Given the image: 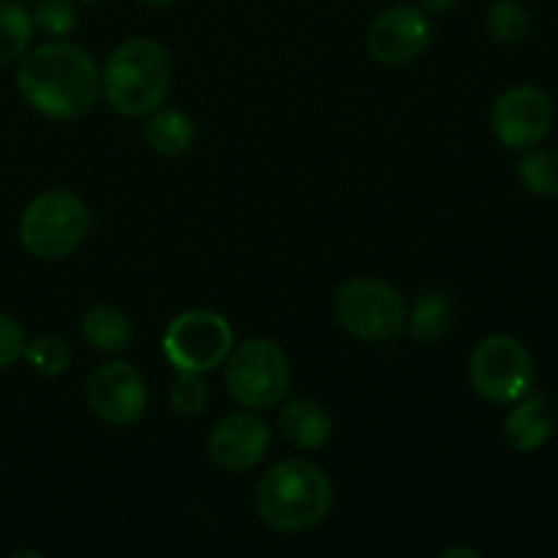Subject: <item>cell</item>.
Returning <instances> with one entry per match:
<instances>
[{
	"instance_id": "obj_26",
	"label": "cell",
	"mask_w": 558,
	"mask_h": 558,
	"mask_svg": "<svg viewBox=\"0 0 558 558\" xmlns=\"http://www.w3.org/2000/svg\"><path fill=\"white\" fill-rule=\"evenodd\" d=\"M445 558H450V556H469V558H474L477 556V550H461V548H452V550H445V554H441Z\"/></svg>"
},
{
	"instance_id": "obj_9",
	"label": "cell",
	"mask_w": 558,
	"mask_h": 558,
	"mask_svg": "<svg viewBox=\"0 0 558 558\" xmlns=\"http://www.w3.org/2000/svg\"><path fill=\"white\" fill-rule=\"evenodd\" d=\"M554 101L534 85H518L501 93L490 109V129L510 150H532L554 129Z\"/></svg>"
},
{
	"instance_id": "obj_6",
	"label": "cell",
	"mask_w": 558,
	"mask_h": 558,
	"mask_svg": "<svg viewBox=\"0 0 558 558\" xmlns=\"http://www.w3.org/2000/svg\"><path fill=\"white\" fill-rule=\"evenodd\" d=\"M292 368L289 357L270 338L240 341L227 357V390L243 409L267 412L287 398Z\"/></svg>"
},
{
	"instance_id": "obj_22",
	"label": "cell",
	"mask_w": 558,
	"mask_h": 558,
	"mask_svg": "<svg viewBox=\"0 0 558 558\" xmlns=\"http://www.w3.org/2000/svg\"><path fill=\"white\" fill-rule=\"evenodd\" d=\"M207 401H210V387L202 379V374L180 371L172 390H169V403H172L174 412L183 414V417H196V414L205 412Z\"/></svg>"
},
{
	"instance_id": "obj_28",
	"label": "cell",
	"mask_w": 558,
	"mask_h": 558,
	"mask_svg": "<svg viewBox=\"0 0 558 558\" xmlns=\"http://www.w3.org/2000/svg\"><path fill=\"white\" fill-rule=\"evenodd\" d=\"M76 3H85V5H93V3H98V0H76Z\"/></svg>"
},
{
	"instance_id": "obj_16",
	"label": "cell",
	"mask_w": 558,
	"mask_h": 558,
	"mask_svg": "<svg viewBox=\"0 0 558 558\" xmlns=\"http://www.w3.org/2000/svg\"><path fill=\"white\" fill-rule=\"evenodd\" d=\"M82 336L96 352L120 354L131 347V322L112 303H96L82 316Z\"/></svg>"
},
{
	"instance_id": "obj_12",
	"label": "cell",
	"mask_w": 558,
	"mask_h": 558,
	"mask_svg": "<svg viewBox=\"0 0 558 558\" xmlns=\"http://www.w3.org/2000/svg\"><path fill=\"white\" fill-rule=\"evenodd\" d=\"M270 450V425L254 409L221 417L207 439L210 461L223 472H248Z\"/></svg>"
},
{
	"instance_id": "obj_14",
	"label": "cell",
	"mask_w": 558,
	"mask_h": 558,
	"mask_svg": "<svg viewBox=\"0 0 558 558\" xmlns=\"http://www.w3.org/2000/svg\"><path fill=\"white\" fill-rule=\"evenodd\" d=\"M554 412L543 396H523L505 420V439L515 452H537L554 434Z\"/></svg>"
},
{
	"instance_id": "obj_11",
	"label": "cell",
	"mask_w": 558,
	"mask_h": 558,
	"mask_svg": "<svg viewBox=\"0 0 558 558\" xmlns=\"http://www.w3.org/2000/svg\"><path fill=\"white\" fill-rule=\"evenodd\" d=\"M430 22L423 9L414 5H390L368 27L371 58L387 69H401L414 63L430 44Z\"/></svg>"
},
{
	"instance_id": "obj_23",
	"label": "cell",
	"mask_w": 558,
	"mask_h": 558,
	"mask_svg": "<svg viewBox=\"0 0 558 558\" xmlns=\"http://www.w3.org/2000/svg\"><path fill=\"white\" fill-rule=\"evenodd\" d=\"M31 20L33 31L49 38H63L76 27V5L71 0H41L31 11Z\"/></svg>"
},
{
	"instance_id": "obj_13",
	"label": "cell",
	"mask_w": 558,
	"mask_h": 558,
	"mask_svg": "<svg viewBox=\"0 0 558 558\" xmlns=\"http://www.w3.org/2000/svg\"><path fill=\"white\" fill-rule=\"evenodd\" d=\"M278 430L298 450H322L336 434V423L314 398H292L278 412Z\"/></svg>"
},
{
	"instance_id": "obj_24",
	"label": "cell",
	"mask_w": 558,
	"mask_h": 558,
	"mask_svg": "<svg viewBox=\"0 0 558 558\" xmlns=\"http://www.w3.org/2000/svg\"><path fill=\"white\" fill-rule=\"evenodd\" d=\"M25 343L27 338L25 330L20 327V322L0 311V371L11 368L16 360H22Z\"/></svg>"
},
{
	"instance_id": "obj_25",
	"label": "cell",
	"mask_w": 558,
	"mask_h": 558,
	"mask_svg": "<svg viewBox=\"0 0 558 558\" xmlns=\"http://www.w3.org/2000/svg\"><path fill=\"white\" fill-rule=\"evenodd\" d=\"M456 3L458 0H420V5H423L425 11H430V14H445V11H450Z\"/></svg>"
},
{
	"instance_id": "obj_29",
	"label": "cell",
	"mask_w": 558,
	"mask_h": 558,
	"mask_svg": "<svg viewBox=\"0 0 558 558\" xmlns=\"http://www.w3.org/2000/svg\"><path fill=\"white\" fill-rule=\"evenodd\" d=\"M20 3H27V0H20Z\"/></svg>"
},
{
	"instance_id": "obj_20",
	"label": "cell",
	"mask_w": 558,
	"mask_h": 558,
	"mask_svg": "<svg viewBox=\"0 0 558 558\" xmlns=\"http://www.w3.org/2000/svg\"><path fill=\"white\" fill-rule=\"evenodd\" d=\"M518 178L529 194L558 196V153L554 150H526L518 163Z\"/></svg>"
},
{
	"instance_id": "obj_18",
	"label": "cell",
	"mask_w": 558,
	"mask_h": 558,
	"mask_svg": "<svg viewBox=\"0 0 558 558\" xmlns=\"http://www.w3.org/2000/svg\"><path fill=\"white\" fill-rule=\"evenodd\" d=\"M33 20L20 0H0V65L16 63L31 49Z\"/></svg>"
},
{
	"instance_id": "obj_21",
	"label": "cell",
	"mask_w": 558,
	"mask_h": 558,
	"mask_svg": "<svg viewBox=\"0 0 558 558\" xmlns=\"http://www.w3.org/2000/svg\"><path fill=\"white\" fill-rule=\"evenodd\" d=\"M485 25L494 41L499 44H521L532 31V16L515 0H496L488 9Z\"/></svg>"
},
{
	"instance_id": "obj_8",
	"label": "cell",
	"mask_w": 558,
	"mask_h": 558,
	"mask_svg": "<svg viewBox=\"0 0 558 558\" xmlns=\"http://www.w3.org/2000/svg\"><path fill=\"white\" fill-rule=\"evenodd\" d=\"M163 354L178 371L207 374L227 363L234 349V330L229 319L210 308H191L174 316L163 332Z\"/></svg>"
},
{
	"instance_id": "obj_1",
	"label": "cell",
	"mask_w": 558,
	"mask_h": 558,
	"mask_svg": "<svg viewBox=\"0 0 558 558\" xmlns=\"http://www.w3.org/2000/svg\"><path fill=\"white\" fill-rule=\"evenodd\" d=\"M16 90L44 118L74 120L101 96V69L85 47L54 38L22 54Z\"/></svg>"
},
{
	"instance_id": "obj_15",
	"label": "cell",
	"mask_w": 558,
	"mask_h": 558,
	"mask_svg": "<svg viewBox=\"0 0 558 558\" xmlns=\"http://www.w3.org/2000/svg\"><path fill=\"white\" fill-rule=\"evenodd\" d=\"M196 129L191 114H185L178 107H158L147 114L145 123V142L153 153L167 158H180L194 147Z\"/></svg>"
},
{
	"instance_id": "obj_3",
	"label": "cell",
	"mask_w": 558,
	"mask_h": 558,
	"mask_svg": "<svg viewBox=\"0 0 558 558\" xmlns=\"http://www.w3.org/2000/svg\"><path fill=\"white\" fill-rule=\"evenodd\" d=\"M172 54L156 38H129L107 58L101 93L123 118H147L172 90Z\"/></svg>"
},
{
	"instance_id": "obj_27",
	"label": "cell",
	"mask_w": 558,
	"mask_h": 558,
	"mask_svg": "<svg viewBox=\"0 0 558 558\" xmlns=\"http://www.w3.org/2000/svg\"><path fill=\"white\" fill-rule=\"evenodd\" d=\"M140 3H145V5H172V3H178V0H140Z\"/></svg>"
},
{
	"instance_id": "obj_19",
	"label": "cell",
	"mask_w": 558,
	"mask_h": 558,
	"mask_svg": "<svg viewBox=\"0 0 558 558\" xmlns=\"http://www.w3.org/2000/svg\"><path fill=\"white\" fill-rule=\"evenodd\" d=\"M22 360L31 365V371H36L38 376H60L69 371L71 365V347L60 336H52V332H44V336L31 338L25 343V352H22Z\"/></svg>"
},
{
	"instance_id": "obj_17",
	"label": "cell",
	"mask_w": 558,
	"mask_h": 558,
	"mask_svg": "<svg viewBox=\"0 0 558 558\" xmlns=\"http://www.w3.org/2000/svg\"><path fill=\"white\" fill-rule=\"evenodd\" d=\"M456 305L447 292H425L407 314L409 336L417 343H439L452 327Z\"/></svg>"
},
{
	"instance_id": "obj_10",
	"label": "cell",
	"mask_w": 558,
	"mask_h": 558,
	"mask_svg": "<svg viewBox=\"0 0 558 558\" xmlns=\"http://www.w3.org/2000/svg\"><path fill=\"white\" fill-rule=\"evenodd\" d=\"M87 407L101 423L129 428L145 417L147 385L140 371L125 360L104 363L87 376Z\"/></svg>"
},
{
	"instance_id": "obj_4",
	"label": "cell",
	"mask_w": 558,
	"mask_h": 558,
	"mask_svg": "<svg viewBox=\"0 0 558 558\" xmlns=\"http://www.w3.org/2000/svg\"><path fill=\"white\" fill-rule=\"evenodd\" d=\"M90 232V210L65 189L33 196L20 218V243L31 256L44 262L65 259L85 243Z\"/></svg>"
},
{
	"instance_id": "obj_5",
	"label": "cell",
	"mask_w": 558,
	"mask_h": 558,
	"mask_svg": "<svg viewBox=\"0 0 558 558\" xmlns=\"http://www.w3.org/2000/svg\"><path fill=\"white\" fill-rule=\"evenodd\" d=\"M407 300L401 289L385 278H352L332 298V316L349 336L385 343L407 330Z\"/></svg>"
},
{
	"instance_id": "obj_7",
	"label": "cell",
	"mask_w": 558,
	"mask_h": 558,
	"mask_svg": "<svg viewBox=\"0 0 558 558\" xmlns=\"http://www.w3.org/2000/svg\"><path fill=\"white\" fill-rule=\"evenodd\" d=\"M469 381L485 401L512 407L534 385L532 354L507 332L483 338L469 357Z\"/></svg>"
},
{
	"instance_id": "obj_2",
	"label": "cell",
	"mask_w": 558,
	"mask_h": 558,
	"mask_svg": "<svg viewBox=\"0 0 558 558\" xmlns=\"http://www.w3.org/2000/svg\"><path fill=\"white\" fill-rule=\"evenodd\" d=\"M259 518L281 534L308 532L332 510V483L305 458H287L265 472L256 488Z\"/></svg>"
}]
</instances>
